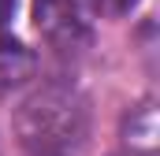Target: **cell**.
<instances>
[{"label": "cell", "mask_w": 160, "mask_h": 156, "mask_svg": "<svg viewBox=\"0 0 160 156\" xmlns=\"http://www.w3.org/2000/svg\"><path fill=\"white\" fill-rule=\"evenodd\" d=\"M15 134L34 156H67L89 138V104L75 85L48 82L19 104Z\"/></svg>", "instance_id": "obj_1"}, {"label": "cell", "mask_w": 160, "mask_h": 156, "mask_svg": "<svg viewBox=\"0 0 160 156\" xmlns=\"http://www.w3.org/2000/svg\"><path fill=\"white\" fill-rule=\"evenodd\" d=\"M93 4L89 0H34V26L52 48L71 52L89 41L93 22Z\"/></svg>", "instance_id": "obj_2"}, {"label": "cell", "mask_w": 160, "mask_h": 156, "mask_svg": "<svg viewBox=\"0 0 160 156\" xmlns=\"http://www.w3.org/2000/svg\"><path fill=\"white\" fill-rule=\"evenodd\" d=\"M34 78V52L26 45H19L15 37L0 34V93L19 89Z\"/></svg>", "instance_id": "obj_3"}, {"label": "cell", "mask_w": 160, "mask_h": 156, "mask_svg": "<svg viewBox=\"0 0 160 156\" xmlns=\"http://www.w3.org/2000/svg\"><path fill=\"white\" fill-rule=\"evenodd\" d=\"M15 4H19V0H0V34H4V26L11 22V15H15Z\"/></svg>", "instance_id": "obj_4"}, {"label": "cell", "mask_w": 160, "mask_h": 156, "mask_svg": "<svg viewBox=\"0 0 160 156\" xmlns=\"http://www.w3.org/2000/svg\"><path fill=\"white\" fill-rule=\"evenodd\" d=\"M123 156H153V153H142V149H130V153H123Z\"/></svg>", "instance_id": "obj_5"}]
</instances>
